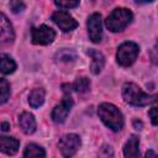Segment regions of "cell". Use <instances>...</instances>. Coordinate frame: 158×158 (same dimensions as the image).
I'll return each mask as SVG.
<instances>
[{
  "instance_id": "obj_1",
  "label": "cell",
  "mask_w": 158,
  "mask_h": 158,
  "mask_svg": "<svg viewBox=\"0 0 158 158\" xmlns=\"http://www.w3.org/2000/svg\"><path fill=\"white\" fill-rule=\"evenodd\" d=\"M98 115L101 121L112 131L117 132L123 127V116L121 111L110 102H102L98 107Z\"/></svg>"
},
{
  "instance_id": "obj_2",
  "label": "cell",
  "mask_w": 158,
  "mask_h": 158,
  "mask_svg": "<svg viewBox=\"0 0 158 158\" xmlns=\"http://www.w3.org/2000/svg\"><path fill=\"white\" fill-rule=\"evenodd\" d=\"M122 98L123 100L133 106H146L153 104L154 96L146 94L138 85L135 83H125L122 86Z\"/></svg>"
},
{
  "instance_id": "obj_3",
  "label": "cell",
  "mask_w": 158,
  "mask_h": 158,
  "mask_svg": "<svg viewBox=\"0 0 158 158\" xmlns=\"http://www.w3.org/2000/svg\"><path fill=\"white\" fill-rule=\"evenodd\" d=\"M132 19L133 14L128 9L117 7L106 17L105 25L111 32H120L131 23Z\"/></svg>"
},
{
  "instance_id": "obj_4",
  "label": "cell",
  "mask_w": 158,
  "mask_h": 158,
  "mask_svg": "<svg viewBox=\"0 0 158 158\" xmlns=\"http://www.w3.org/2000/svg\"><path fill=\"white\" fill-rule=\"evenodd\" d=\"M138 52H139L138 44H136L135 42H125V43L120 44L117 48L116 60L120 65L128 67L136 60Z\"/></svg>"
},
{
  "instance_id": "obj_5",
  "label": "cell",
  "mask_w": 158,
  "mask_h": 158,
  "mask_svg": "<svg viewBox=\"0 0 158 158\" xmlns=\"http://www.w3.org/2000/svg\"><path fill=\"white\" fill-rule=\"evenodd\" d=\"M80 137L75 133H69V135H64L60 139H59V149L62 152V154L64 157H72L77 153V151L80 147Z\"/></svg>"
},
{
  "instance_id": "obj_6",
  "label": "cell",
  "mask_w": 158,
  "mask_h": 158,
  "mask_svg": "<svg viewBox=\"0 0 158 158\" xmlns=\"http://www.w3.org/2000/svg\"><path fill=\"white\" fill-rule=\"evenodd\" d=\"M54 37H56V32L46 25H42L40 27H33L31 31V38L35 44H41V46L49 44L53 42Z\"/></svg>"
},
{
  "instance_id": "obj_7",
  "label": "cell",
  "mask_w": 158,
  "mask_h": 158,
  "mask_svg": "<svg viewBox=\"0 0 158 158\" xmlns=\"http://www.w3.org/2000/svg\"><path fill=\"white\" fill-rule=\"evenodd\" d=\"M52 20L63 32H69L78 26V22L74 20V17L65 11H56L52 15Z\"/></svg>"
},
{
  "instance_id": "obj_8",
  "label": "cell",
  "mask_w": 158,
  "mask_h": 158,
  "mask_svg": "<svg viewBox=\"0 0 158 158\" xmlns=\"http://www.w3.org/2000/svg\"><path fill=\"white\" fill-rule=\"evenodd\" d=\"M72 106H73V100H72V98H70L69 95H65V96L63 98L62 102L58 104V105L53 109L52 115H51V116H52V120H53L56 123H62V122H64L65 118H67V116H68V114H69V111H70V109H72Z\"/></svg>"
},
{
  "instance_id": "obj_9",
  "label": "cell",
  "mask_w": 158,
  "mask_h": 158,
  "mask_svg": "<svg viewBox=\"0 0 158 158\" xmlns=\"http://www.w3.org/2000/svg\"><path fill=\"white\" fill-rule=\"evenodd\" d=\"M88 32L89 37L94 43H99L102 37V23H101V15L93 14L88 19Z\"/></svg>"
},
{
  "instance_id": "obj_10",
  "label": "cell",
  "mask_w": 158,
  "mask_h": 158,
  "mask_svg": "<svg viewBox=\"0 0 158 158\" xmlns=\"http://www.w3.org/2000/svg\"><path fill=\"white\" fill-rule=\"evenodd\" d=\"M0 28H1V35L0 40L2 44H9L12 43L15 40V31L11 25V22L7 20L5 14H1V20H0Z\"/></svg>"
},
{
  "instance_id": "obj_11",
  "label": "cell",
  "mask_w": 158,
  "mask_h": 158,
  "mask_svg": "<svg viewBox=\"0 0 158 158\" xmlns=\"http://www.w3.org/2000/svg\"><path fill=\"white\" fill-rule=\"evenodd\" d=\"M19 125L26 135H31L36 130V120L30 112H22L19 116Z\"/></svg>"
},
{
  "instance_id": "obj_12",
  "label": "cell",
  "mask_w": 158,
  "mask_h": 158,
  "mask_svg": "<svg viewBox=\"0 0 158 158\" xmlns=\"http://www.w3.org/2000/svg\"><path fill=\"white\" fill-rule=\"evenodd\" d=\"M19 146L20 142L14 137H5V136L0 137V149L7 156L15 154L19 149Z\"/></svg>"
},
{
  "instance_id": "obj_13",
  "label": "cell",
  "mask_w": 158,
  "mask_h": 158,
  "mask_svg": "<svg viewBox=\"0 0 158 158\" xmlns=\"http://www.w3.org/2000/svg\"><path fill=\"white\" fill-rule=\"evenodd\" d=\"M88 54L91 57V73L93 74H99L101 72V69L104 68L105 64V57L101 52L96 51V49H89Z\"/></svg>"
},
{
  "instance_id": "obj_14",
  "label": "cell",
  "mask_w": 158,
  "mask_h": 158,
  "mask_svg": "<svg viewBox=\"0 0 158 158\" xmlns=\"http://www.w3.org/2000/svg\"><path fill=\"white\" fill-rule=\"evenodd\" d=\"M138 146H139V138H138V136L131 135L130 138H128V141L126 142V144L123 147V154H125V157H131V158L138 157V154H139Z\"/></svg>"
},
{
  "instance_id": "obj_15",
  "label": "cell",
  "mask_w": 158,
  "mask_h": 158,
  "mask_svg": "<svg viewBox=\"0 0 158 158\" xmlns=\"http://www.w3.org/2000/svg\"><path fill=\"white\" fill-rule=\"evenodd\" d=\"M44 90L41 89V88H37V89H33L28 96V104L30 106H32L33 109L36 107H40L43 101H44Z\"/></svg>"
},
{
  "instance_id": "obj_16",
  "label": "cell",
  "mask_w": 158,
  "mask_h": 158,
  "mask_svg": "<svg viewBox=\"0 0 158 158\" xmlns=\"http://www.w3.org/2000/svg\"><path fill=\"white\" fill-rule=\"evenodd\" d=\"M1 73L2 74H11V73H14L15 72V69H16V63H15V60L10 57V56H7V54H1Z\"/></svg>"
},
{
  "instance_id": "obj_17",
  "label": "cell",
  "mask_w": 158,
  "mask_h": 158,
  "mask_svg": "<svg viewBox=\"0 0 158 158\" xmlns=\"http://www.w3.org/2000/svg\"><path fill=\"white\" fill-rule=\"evenodd\" d=\"M23 157H46V152L41 146L36 143H30L23 151Z\"/></svg>"
},
{
  "instance_id": "obj_18",
  "label": "cell",
  "mask_w": 158,
  "mask_h": 158,
  "mask_svg": "<svg viewBox=\"0 0 158 158\" xmlns=\"http://www.w3.org/2000/svg\"><path fill=\"white\" fill-rule=\"evenodd\" d=\"M75 58H77L75 52L72 51V49H67V48L60 49V51L57 52V54H56V59L59 60V62H72V60H74Z\"/></svg>"
},
{
  "instance_id": "obj_19",
  "label": "cell",
  "mask_w": 158,
  "mask_h": 158,
  "mask_svg": "<svg viewBox=\"0 0 158 158\" xmlns=\"http://www.w3.org/2000/svg\"><path fill=\"white\" fill-rule=\"evenodd\" d=\"M72 88H73L75 91H78V93H85V91H88L89 88H90V81H89V79L85 78V77L78 78V79L72 84Z\"/></svg>"
},
{
  "instance_id": "obj_20",
  "label": "cell",
  "mask_w": 158,
  "mask_h": 158,
  "mask_svg": "<svg viewBox=\"0 0 158 158\" xmlns=\"http://www.w3.org/2000/svg\"><path fill=\"white\" fill-rule=\"evenodd\" d=\"M0 89H1V104H5L10 96V84L5 78L0 79Z\"/></svg>"
},
{
  "instance_id": "obj_21",
  "label": "cell",
  "mask_w": 158,
  "mask_h": 158,
  "mask_svg": "<svg viewBox=\"0 0 158 158\" xmlns=\"http://www.w3.org/2000/svg\"><path fill=\"white\" fill-rule=\"evenodd\" d=\"M80 0H54L56 5L62 7V9H72L79 5Z\"/></svg>"
},
{
  "instance_id": "obj_22",
  "label": "cell",
  "mask_w": 158,
  "mask_h": 158,
  "mask_svg": "<svg viewBox=\"0 0 158 158\" xmlns=\"http://www.w3.org/2000/svg\"><path fill=\"white\" fill-rule=\"evenodd\" d=\"M10 7L14 14H19L25 10V2L23 0H10Z\"/></svg>"
},
{
  "instance_id": "obj_23",
  "label": "cell",
  "mask_w": 158,
  "mask_h": 158,
  "mask_svg": "<svg viewBox=\"0 0 158 158\" xmlns=\"http://www.w3.org/2000/svg\"><path fill=\"white\" fill-rule=\"evenodd\" d=\"M148 116L151 118V122L153 125H158V107H152L149 111H148Z\"/></svg>"
},
{
  "instance_id": "obj_24",
  "label": "cell",
  "mask_w": 158,
  "mask_h": 158,
  "mask_svg": "<svg viewBox=\"0 0 158 158\" xmlns=\"http://www.w3.org/2000/svg\"><path fill=\"white\" fill-rule=\"evenodd\" d=\"M133 126H135V128H136V130H141L143 125H142V122H141V121L135 120V121H133Z\"/></svg>"
},
{
  "instance_id": "obj_25",
  "label": "cell",
  "mask_w": 158,
  "mask_h": 158,
  "mask_svg": "<svg viewBox=\"0 0 158 158\" xmlns=\"http://www.w3.org/2000/svg\"><path fill=\"white\" fill-rule=\"evenodd\" d=\"M9 128H10V125L7 123V122H2L1 123V130L5 132V131H9Z\"/></svg>"
},
{
  "instance_id": "obj_26",
  "label": "cell",
  "mask_w": 158,
  "mask_h": 158,
  "mask_svg": "<svg viewBox=\"0 0 158 158\" xmlns=\"http://www.w3.org/2000/svg\"><path fill=\"white\" fill-rule=\"evenodd\" d=\"M146 157H158V154L156 152H153V151H148L146 153Z\"/></svg>"
},
{
  "instance_id": "obj_27",
  "label": "cell",
  "mask_w": 158,
  "mask_h": 158,
  "mask_svg": "<svg viewBox=\"0 0 158 158\" xmlns=\"http://www.w3.org/2000/svg\"><path fill=\"white\" fill-rule=\"evenodd\" d=\"M135 1L138 4H146V2H152L153 0H135Z\"/></svg>"
},
{
  "instance_id": "obj_28",
  "label": "cell",
  "mask_w": 158,
  "mask_h": 158,
  "mask_svg": "<svg viewBox=\"0 0 158 158\" xmlns=\"http://www.w3.org/2000/svg\"><path fill=\"white\" fill-rule=\"evenodd\" d=\"M153 104H157V105H158V95L154 96V101H153Z\"/></svg>"
},
{
  "instance_id": "obj_29",
  "label": "cell",
  "mask_w": 158,
  "mask_h": 158,
  "mask_svg": "<svg viewBox=\"0 0 158 158\" xmlns=\"http://www.w3.org/2000/svg\"><path fill=\"white\" fill-rule=\"evenodd\" d=\"M157 46H158V42H157Z\"/></svg>"
}]
</instances>
